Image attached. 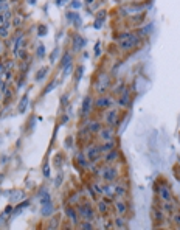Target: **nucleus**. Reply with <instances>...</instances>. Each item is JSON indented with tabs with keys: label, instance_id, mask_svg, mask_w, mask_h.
I'll list each match as a JSON object with an SVG mask.
<instances>
[{
	"label": "nucleus",
	"instance_id": "obj_1",
	"mask_svg": "<svg viewBox=\"0 0 180 230\" xmlns=\"http://www.w3.org/2000/svg\"><path fill=\"white\" fill-rule=\"evenodd\" d=\"M98 176H100L103 180H106V182H114V180L118 177V171H117L115 166L106 163L101 170H98Z\"/></svg>",
	"mask_w": 180,
	"mask_h": 230
},
{
	"label": "nucleus",
	"instance_id": "obj_2",
	"mask_svg": "<svg viewBox=\"0 0 180 230\" xmlns=\"http://www.w3.org/2000/svg\"><path fill=\"white\" fill-rule=\"evenodd\" d=\"M140 42V38L137 34H123L120 38V48L121 50H131Z\"/></svg>",
	"mask_w": 180,
	"mask_h": 230
},
{
	"label": "nucleus",
	"instance_id": "obj_3",
	"mask_svg": "<svg viewBox=\"0 0 180 230\" xmlns=\"http://www.w3.org/2000/svg\"><path fill=\"white\" fill-rule=\"evenodd\" d=\"M78 215H79L82 219H88V221L93 219V210H92V207H90L88 202L78 205Z\"/></svg>",
	"mask_w": 180,
	"mask_h": 230
},
{
	"label": "nucleus",
	"instance_id": "obj_4",
	"mask_svg": "<svg viewBox=\"0 0 180 230\" xmlns=\"http://www.w3.org/2000/svg\"><path fill=\"white\" fill-rule=\"evenodd\" d=\"M85 156H87V159L90 160V162H98L100 159H101V153H100V148L98 146H92V148H87V151H85Z\"/></svg>",
	"mask_w": 180,
	"mask_h": 230
},
{
	"label": "nucleus",
	"instance_id": "obj_5",
	"mask_svg": "<svg viewBox=\"0 0 180 230\" xmlns=\"http://www.w3.org/2000/svg\"><path fill=\"white\" fill-rule=\"evenodd\" d=\"M98 134H100V139H101L103 142H107V140H114V137H115V131H114V128H112V126H107V128H101Z\"/></svg>",
	"mask_w": 180,
	"mask_h": 230
},
{
	"label": "nucleus",
	"instance_id": "obj_6",
	"mask_svg": "<svg viewBox=\"0 0 180 230\" xmlns=\"http://www.w3.org/2000/svg\"><path fill=\"white\" fill-rule=\"evenodd\" d=\"M106 123L109 126H112V128L118 125V110L110 109L109 112H106Z\"/></svg>",
	"mask_w": 180,
	"mask_h": 230
},
{
	"label": "nucleus",
	"instance_id": "obj_7",
	"mask_svg": "<svg viewBox=\"0 0 180 230\" xmlns=\"http://www.w3.org/2000/svg\"><path fill=\"white\" fill-rule=\"evenodd\" d=\"M157 191H158V197L166 202V201H172V193L171 190L166 187V185H161V187H157Z\"/></svg>",
	"mask_w": 180,
	"mask_h": 230
},
{
	"label": "nucleus",
	"instance_id": "obj_8",
	"mask_svg": "<svg viewBox=\"0 0 180 230\" xmlns=\"http://www.w3.org/2000/svg\"><path fill=\"white\" fill-rule=\"evenodd\" d=\"M107 87H109V76L103 73V75H100V78H98V82H96V90H98V92H104Z\"/></svg>",
	"mask_w": 180,
	"mask_h": 230
},
{
	"label": "nucleus",
	"instance_id": "obj_9",
	"mask_svg": "<svg viewBox=\"0 0 180 230\" xmlns=\"http://www.w3.org/2000/svg\"><path fill=\"white\" fill-rule=\"evenodd\" d=\"M114 207H115V211H117L118 215H121V216H124L126 211H127V204H126L123 199H117V201L114 202Z\"/></svg>",
	"mask_w": 180,
	"mask_h": 230
},
{
	"label": "nucleus",
	"instance_id": "obj_10",
	"mask_svg": "<svg viewBox=\"0 0 180 230\" xmlns=\"http://www.w3.org/2000/svg\"><path fill=\"white\" fill-rule=\"evenodd\" d=\"M120 157V153L117 151V149H112V151H109V153H106V157H104V162L107 163V165H110V163H114L117 159Z\"/></svg>",
	"mask_w": 180,
	"mask_h": 230
},
{
	"label": "nucleus",
	"instance_id": "obj_11",
	"mask_svg": "<svg viewBox=\"0 0 180 230\" xmlns=\"http://www.w3.org/2000/svg\"><path fill=\"white\" fill-rule=\"evenodd\" d=\"M114 104V100L110 96H101L96 100V107H109Z\"/></svg>",
	"mask_w": 180,
	"mask_h": 230
},
{
	"label": "nucleus",
	"instance_id": "obj_12",
	"mask_svg": "<svg viewBox=\"0 0 180 230\" xmlns=\"http://www.w3.org/2000/svg\"><path fill=\"white\" fill-rule=\"evenodd\" d=\"M100 148V153L103 154H106V153H109V151H112V149H115V140H107V142H104L101 146H98Z\"/></svg>",
	"mask_w": 180,
	"mask_h": 230
},
{
	"label": "nucleus",
	"instance_id": "obj_13",
	"mask_svg": "<svg viewBox=\"0 0 180 230\" xmlns=\"http://www.w3.org/2000/svg\"><path fill=\"white\" fill-rule=\"evenodd\" d=\"M65 215L70 218V221H71L73 224H78V216H79V215H78V211H76L75 208L67 207V208H65Z\"/></svg>",
	"mask_w": 180,
	"mask_h": 230
},
{
	"label": "nucleus",
	"instance_id": "obj_14",
	"mask_svg": "<svg viewBox=\"0 0 180 230\" xmlns=\"http://www.w3.org/2000/svg\"><path fill=\"white\" fill-rule=\"evenodd\" d=\"M90 109H92V98L85 96L84 101H82V113L84 115H88L90 113Z\"/></svg>",
	"mask_w": 180,
	"mask_h": 230
},
{
	"label": "nucleus",
	"instance_id": "obj_15",
	"mask_svg": "<svg viewBox=\"0 0 180 230\" xmlns=\"http://www.w3.org/2000/svg\"><path fill=\"white\" fill-rule=\"evenodd\" d=\"M39 197H41V204H42V205L51 202V196H50V193H48L45 188H42V190L39 191Z\"/></svg>",
	"mask_w": 180,
	"mask_h": 230
},
{
	"label": "nucleus",
	"instance_id": "obj_16",
	"mask_svg": "<svg viewBox=\"0 0 180 230\" xmlns=\"http://www.w3.org/2000/svg\"><path fill=\"white\" fill-rule=\"evenodd\" d=\"M127 103H129V89H124V90H123L121 98L118 100V106L124 107V106H127Z\"/></svg>",
	"mask_w": 180,
	"mask_h": 230
},
{
	"label": "nucleus",
	"instance_id": "obj_17",
	"mask_svg": "<svg viewBox=\"0 0 180 230\" xmlns=\"http://www.w3.org/2000/svg\"><path fill=\"white\" fill-rule=\"evenodd\" d=\"M42 215L44 216H50L53 211H54V205H53V202H48V204H44L42 205Z\"/></svg>",
	"mask_w": 180,
	"mask_h": 230
},
{
	"label": "nucleus",
	"instance_id": "obj_18",
	"mask_svg": "<svg viewBox=\"0 0 180 230\" xmlns=\"http://www.w3.org/2000/svg\"><path fill=\"white\" fill-rule=\"evenodd\" d=\"M107 201H109V197H107L106 201H98V211H100L101 215H106V213H107V210H109Z\"/></svg>",
	"mask_w": 180,
	"mask_h": 230
},
{
	"label": "nucleus",
	"instance_id": "obj_19",
	"mask_svg": "<svg viewBox=\"0 0 180 230\" xmlns=\"http://www.w3.org/2000/svg\"><path fill=\"white\" fill-rule=\"evenodd\" d=\"M115 227H118V228H126L127 227V222H126V219L121 215H118L115 218Z\"/></svg>",
	"mask_w": 180,
	"mask_h": 230
},
{
	"label": "nucleus",
	"instance_id": "obj_20",
	"mask_svg": "<svg viewBox=\"0 0 180 230\" xmlns=\"http://www.w3.org/2000/svg\"><path fill=\"white\" fill-rule=\"evenodd\" d=\"M87 129H88V132H100L101 125H100L98 122H92V123L87 125Z\"/></svg>",
	"mask_w": 180,
	"mask_h": 230
},
{
	"label": "nucleus",
	"instance_id": "obj_21",
	"mask_svg": "<svg viewBox=\"0 0 180 230\" xmlns=\"http://www.w3.org/2000/svg\"><path fill=\"white\" fill-rule=\"evenodd\" d=\"M126 187L123 185V184H118V185H115V196H118V197H121V196H124L126 194Z\"/></svg>",
	"mask_w": 180,
	"mask_h": 230
},
{
	"label": "nucleus",
	"instance_id": "obj_22",
	"mask_svg": "<svg viewBox=\"0 0 180 230\" xmlns=\"http://www.w3.org/2000/svg\"><path fill=\"white\" fill-rule=\"evenodd\" d=\"M76 160H78V163L81 165V166H84V168H87V159L84 157V154L82 153H76Z\"/></svg>",
	"mask_w": 180,
	"mask_h": 230
},
{
	"label": "nucleus",
	"instance_id": "obj_23",
	"mask_svg": "<svg viewBox=\"0 0 180 230\" xmlns=\"http://www.w3.org/2000/svg\"><path fill=\"white\" fill-rule=\"evenodd\" d=\"M104 194L109 196V197H114L115 196V185H106L104 187Z\"/></svg>",
	"mask_w": 180,
	"mask_h": 230
},
{
	"label": "nucleus",
	"instance_id": "obj_24",
	"mask_svg": "<svg viewBox=\"0 0 180 230\" xmlns=\"http://www.w3.org/2000/svg\"><path fill=\"white\" fill-rule=\"evenodd\" d=\"M84 44H85V41L82 39V38H75V50H81L82 47H84Z\"/></svg>",
	"mask_w": 180,
	"mask_h": 230
},
{
	"label": "nucleus",
	"instance_id": "obj_25",
	"mask_svg": "<svg viewBox=\"0 0 180 230\" xmlns=\"http://www.w3.org/2000/svg\"><path fill=\"white\" fill-rule=\"evenodd\" d=\"M27 106H28V95H25V96L22 98V101H20V104H19V112H25Z\"/></svg>",
	"mask_w": 180,
	"mask_h": 230
},
{
	"label": "nucleus",
	"instance_id": "obj_26",
	"mask_svg": "<svg viewBox=\"0 0 180 230\" xmlns=\"http://www.w3.org/2000/svg\"><path fill=\"white\" fill-rule=\"evenodd\" d=\"M81 228H84V230H92V228H93V222L88 221V219H84V222L81 224Z\"/></svg>",
	"mask_w": 180,
	"mask_h": 230
},
{
	"label": "nucleus",
	"instance_id": "obj_27",
	"mask_svg": "<svg viewBox=\"0 0 180 230\" xmlns=\"http://www.w3.org/2000/svg\"><path fill=\"white\" fill-rule=\"evenodd\" d=\"M10 10V5H8V0H0V13H5Z\"/></svg>",
	"mask_w": 180,
	"mask_h": 230
},
{
	"label": "nucleus",
	"instance_id": "obj_28",
	"mask_svg": "<svg viewBox=\"0 0 180 230\" xmlns=\"http://www.w3.org/2000/svg\"><path fill=\"white\" fill-rule=\"evenodd\" d=\"M92 188H93L95 193H98V194H104V187H103V185H100V184H93Z\"/></svg>",
	"mask_w": 180,
	"mask_h": 230
},
{
	"label": "nucleus",
	"instance_id": "obj_29",
	"mask_svg": "<svg viewBox=\"0 0 180 230\" xmlns=\"http://www.w3.org/2000/svg\"><path fill=\"white\" fill-rule=\"evenodd\" d=\"M8 36H10V28H6V27L2 25V27H0V38L5 39V38H8Z\"/></svg>",
	"mask_w": 180,
	"mask_h": 230
},
{
	"label": "nucleus",
	"instance_id": "obj_30",
	"mask_svg": "<svg viewBox=\"0 0 180 230\" xmlns=\"http://www.w3.org/2000/svg\"><path fill=\"white\" fill-rule=\"evenodd\" d=\"M174 208H175V205H174V204H171V201L163 202V210H166V211H172Z\"/></svg>",
	"mask_w": 180,
	"mask_h": 230
},
{
	"label": "nucleus",
	"instance_id": "obj_31",
	"mask_svg": "<svg viewBox=\"0 0 180 230\" xmlns=\"http://www.w3.org/2000/svg\"><path fill=\"white\" fill-rule=\"evenodd\" d=\"M70 61H71V56H70V53H65V55H64V58H62V67H65V65L71 64Z\"/></svg>",
	"mask_w": 180,
	"mask_h": 230
},
{
	"label": "nucleus",
	"instance_id": "obj_32",
	"mask_svg": "<svg viewBox=\"0 0 180 230\" xmlns=\"http://www.w3.org/2000/svg\"><path fill=\"white\" fill-rule=\"evenodd\" d=\"M47 72H48V69H47V67H42V70H39V72H37L36 79H37V81H39V79H42V78L45 76V73H47Z\"/></svg>",
	"mask_w": 180,
	"mask_h": 230
},
{
	"label": "nucleus",
	"instance_id": "obj_33",
	"mask_svg": "<svg viewBox=\"0 0 180 230\" xmlns=\"http://www.w3.org/2000/svg\"><path fill=\"white\" fill-rule=\"evenodd\" d=\"M16 197H25V194H24V191H13V196H11V201H16Z\"/></svg>",
	"mask_w": 180,
	"mask_h": 230
},
{
	"label": "nucleus",
	"instance_id": "obj_34",
	"mask_svg": "<svg viewBox=\"0 0 180 230\" xmlns=\"http://www.w3.org/2000/svg\"><path fill=\"white\" fill-rule=\"evenodd\" d=\"M37 56H39V58H44V56H45V47H44V45H39V47H37Z\"/></svg>",
	"mask_w": 180,
	"mask_h": 230
},
{
	"label": "nucleus",
	"instance_id": "obj_35",
	"mask_svg": "<svg viewBox=\"0 0 180 230\" xmlns=\"http://www.w3.org/2000/svg\"><path fill=\"white\" fill-rule=\"evenodd\" d=\"M62 179H64V174H62V173H59V174H58V177H56V180H54V185H56V187H61Z\"/></svg>",
	"mask_w": 180,
	"mask_h": 230
},
{
	"label": "nucleus",
	"instance_id": "obj_36",
	"mask_svg": "<svg viewBox=\"0 0 180 230\" xmlns=\"http://www.w3.org/2000/svg\"><path fill=\"white\" fill-rule=\"evenodd\" d=\"M172 221H174L175 224L180 225V211H175V213L172 215Z\"/></svg>",
	"mask_w": 180,
	"mask_h": 230
},
{
	"label": "nucleus",
	"instance_id": "obj_37",
	"mask_svg": "<svg viewBox=\"0 0 180 230\" xmlns=\"http://www.w3.org/2000/svg\"><path fill=\"white\" fill-rule=\"evenodd\" d=\"M28 204H30V201H25V202H22L19 207H16V208H14V213H19V210H22V208H24V207H27Z\"/></svg>",
	"mask_w": 180,
	"mask_h": 230
},
{
	"label": "nucleus",
	"instance_id": "obj_38",
	"mask_svg": "<svg viewBox=\"0 0 180 230\" xmlns=\"http://www.w3.org/2000/svg\"><path fill=\"white\" fill-rule=\"evenodd\" d=\"M44 176H45V177H50V166H48L47 163L44 165Z\"/></svg>",
	"mask_w": 180,
	"mask_h": 230
},
{
	"label": "nucleus",
	"instance_id": "obj_39",
	"mask_svg": "<svg viewBox=\"0 0 180 230\" xmlns=\"http://www.w3.org/2000/svg\"><path fill=\"white\" fill-rule=\"evenodd\" d=\"M13 24H14V27H19V25L22 24V17H20V16H17V17L13 20Z\"/></svg>",
	"mask_w": 180,
	"mask_h": 230
},
{
	"label": "nucleus",
	"instance_id": "obj_40",
	"mask_svg": "<svg viewBox=\"0 0 180 230\" xmlns=\"http://www.w3.org/2000/svg\"><path fill=\"white\" fill-rule=\"evenodd\" d=\"M79 201V194H73L71 197H70V204H76Z\"/></svg>",
	"mask_w": 180,
	"mask_h": 230
},
{
	"label": "nucleus",
	"instance_id": "obj_41",
	"mask_svg": "<svg viewBox=\"0 0 180 230\" xmlns=\"http://www.w3.org/2000/svg\"><path fill=\"white\" fill-rule=\"evenodd\" d=\"M13 67H14V62H13V61H6V64H5V69H6V70H11Z\"/></svg>",
	"mask_w": 180,
	"mask_h": 230
},
{
	"label": "nucleus",
	"instance_id": "obj_42",
	"mask_svg": "<svg viewBox=\"0 0 180 230\" xmlns=\"http://www.w3.org/2000/svg\"><path fill=\"white\" fill-rule=\"evenodd\" d=\"M71 7H73L75 10H76V8L79 10V8H81V3H79V2H76V0H73V2H71Z\"/></svg>",
	"mask_w": 180,
	"mask_h": 230
},
{
	"label": "nucleus",
	"instance_id": "obj_43",
	"mask_svg": "<svg viewBox=\"0 0 180 230\" xmlns=\"http://www.w3.org/2000/svg\"><path fill=\"white\" fill-rule=\"evenodd\" d=\"M64 69H65V75H68V73L71 72V64H68V65H65Z\"/></svg>",
	"mask_w": 180,
	"mask_h": 230
},
{
	"label": "nucleus",
	"instance_id": "obj_44",
	"mask_svg": "<svg viewBox=\"0 0 180 230\" xmlns=\"http://www.w3.org/2000/svg\"><path fill=\"white\" fill-rule=\"evenodd\" d=\"M56 227H58V222L56 221H51L50 225H48V228H56Z\"/></svg>",
	"mask_w": 180,
	"mask_h": 230
},
{
	"label": "nucleus",
	"instance_id": "obj_45",
	"mask_svg": "<svg viewBox=\"0 0 180 230\" xmlns=\"http://www.w3.org/2000/svg\"><path fill=\"white\" fill-rule=\"evenodd\" d=\"M51 89H54V82H51V84H48V87H47V90H45V93H48Z\"/></svg>",
	"mask_w": 180,
	"mask_h": 230
},
{
	"label": "nucleus",
	"instance_id": "obj_46",
	"mask_svg": "<svg viewBox=\"0 0 180 230\" xmlns=\"http://www.w3.org/2000/svg\"><path fill=\"white\" fill-rule=\"evenodd\" d=\"M5 22H6V20H5V17H3V14H2V13H0V27H2V25H3Z\"/></svg>",
	"mask_w": 180,
	"mask_h": 230
},
{
	"label": "nucleus",
	"instance_id": "obj_47",
	"mask_svg": "<svg viewBox=\"0 0 180 230\" xmlns=\"http://www.w3.org/2000/svg\"><path fill=\"white\" fill-rule=\"evenodd\" d=\"M45 33H47V28H45V27L39 28V34H45Z\"/></svg>",
	"mask_w": 180,
	"mask_h": 230
},
{
	"label": "nucleus",
	"instance_id": "obj_48",
	"mask_svg": "<svg viewBox=\"0 0 180 230\" xmlns=\"http://www.w3.org/2000/svg\"><path fill=\"white\" fill-rule=\"evenodd\" d=\"M58 53H59V50H54V53L51 55V61H54V59H56V56H58Z\"/></svg>",
	"mask_w": 180,
	"mask_h": 230
},
{
	"label": "nucleus",
	"instance_id": "obj_49",
	"mask_svg": "<svg viewBox=\"0 0 180 230\" xmlns=\"http://www.w3.org/2000/svg\"><path fill=\"white\" fill-rule=\"evenodd\" d=\"M11 210H13V208H11V207L8 205V207L5 208V215H10V213H11Z\"/></svg>",
	"mask_w": 180,
	"mask_h": 230
},
{
	"label": "nucleus",
	"instance_id": "obj_50",
	"mask_svg": "<svg viewBox=\"0 0 180 230\" xmlns=\"http://www.w3.org/2000/svg\"><path fill=\"white\" fill-rule=\"evenodd\" d=\"M95 55H96V56L100 55V44H96V51H95Z\"/></svg>",
	"mask_w": 180,
	"mask_h": 230
},
{
	"label": "nucleus",
	"instance_id": "obj_51",
	"mask_svg": "<svg viewBox=\"0 0 180 230\" xmlns=\"http://www.w3.org/2000/svg\"><path fill=\"white\" fill-rule=\"evenodd\" d=\"M87 2H88V3H90V2H93V0H87Z\"/></svg>",
	"mask_w": 180,
	"mask_h": 230
},
{
	"label": "nucleus",
	"instance_id": "obj_52",
	"mask_svg": "<svg viewBox=\"0 0 180 230\" xmlns=\"http://www.w3.org/2000/svg\"><path fill=\"white\" fill-rule=\"evenodd\" d=\"M0 45H2V38H0Z\"/></svg>",
	"mask_w": 180,
	"mask_h": 230
},
{
	"label": "nucleus",
	"instance_id": "obj_53",
	"mask_svg": "<svg viewBox=\"0 0 180 230\" xmlns=\"http://www.w3.org/2000/svg\"><path fill=\"white\" fill-rule=\"evenodd\" d=\"M2 179H3V176H0V180H2Z\"/></svg>",
	"mask_w": 180,
	"mask_h": 230
}]
</instances>
